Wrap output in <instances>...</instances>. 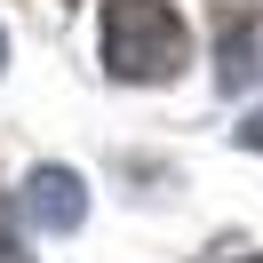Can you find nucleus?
<instances>
[{
  "label": "nucleus",
  "instance_id": "obj_1",
  "mask_svg": "<svg viewBox=\"0 0 263 263\" xmlns=\"http://www.w3.org/2000/svg\"><path fill=\"white\" fill-rule=\"evenodd\" d=\"M192 56V32L167 0H104V64L112 80H167Z\"/></svg>",
  "mask_w": 263,
  "mask_h": 263
},
{
  "label": "nucleus",
  "instance_id": "obj_7",
  "mask_svg": "<svg viewBox=\"0 0 263 263\" xmlns=\"http://www.w3.org/2000/svg\"><path fill=\"white\" fill-rule=\"evenodd\" d=\"M255 263H263V255H255Z\"/></svg>",
  "mask_w": 263,
  "mask_h": 263
},
{
  "label": "nucleus",
  "instance_id": "obj_3",
  "mask_svg": "<svg viewBox=\"0 0 263 263\" xmlns=\"http://www.w3.org/2000/svg\"><path fill=\"white\" fill-rule=\"evenodd\" d=\"M24 215H32L40 231H80L88 215V192L72 167H32V183H24Z\"/></svg>",
  "mask_w": 263,
  "mask_h": 263
},
{
  "label": "nucleus",
  "instance_id": "obj_2",
  "mask_svg": "<svg viewBox=\"0 0 263 263\" xmlns=\"http://www.w3.org/2000/svg\"><path fill=\"white\" fill-rule=\"evenodd\" d=\"M263 80V8H231L223 16V40H215V88L239 96V88Z\"/></svg>",
  "mask_w": 263,
  "mask_h": 263
},
{
  "label": "nucleus",
  "instance_id": "obj_4",
  "mask_svg": "<svg viewBox=\"0 0 263 263\" xmlns=\"http://www.w3.org/2000/svg\"><path fill=\"white\" fill-rule=\"evenodd\" d=\"M239 144H247V152H263V112H247V120H239Z\"/></svg>",
  "mask_w": 263,
  "mask_h": 263
},
{
  "label": "nucleus",
  "instance_id": "obj_6",
  "mask_svg": "<svg viewBox=\"0 0 263 263\" xmlns=\"http://www.w3.org/2000/svg\"><path fill=\"white\" fill-rule=\"evenodd\" d=\"M0 56H8V40H0Z\"/></svg>",
  "mask_w": 263,
  "mask_h": 263
},
{
  "label": "nucleus",
  "instance_id": "obj_5",
  "mask_svg": "<svg viewBox=\"0 0 263 263\" xmlns=\"http://www.w3.org/2000/svg\"><path fill=\"white\" fill-rule=\"evenodd\" d=\"M0 239H8V208H0Z\"/></svg>",
  "mask_w": 263,
  "mask_h": 263
}]
</instances>
